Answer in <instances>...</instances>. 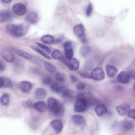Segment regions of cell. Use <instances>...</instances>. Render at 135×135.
Listing matches in <instances>:
<instances>
[{"label": "cell", "mask_w": 135, "mask_h": 135, "mask_svg": "<svg viewBox=\"0 0 135 135\" xmlns=\"http://www.w3.org/2000/svg\"><path fill=\"white\" fill-rule=\"evenodd\" d=\"M47 108L50 112L56 117H60L64 114L65 108L63 105L52 97L47 99Z\"/></svg>", "instance_id": "cell-1"}, {"label": "cell", "mask_w": 135, "mask_h": 135, "mask_svg": "<svg viewBox=\"0 0 135 135\" xmlns=\"http://www.w3.org/2000/svg\"><path fill=\"white\" fill-rule=\"evenodd\" d=\"M6 28L7 31L13 36L16 37L21 36L26 32L28 27L26 25L9 24L7 25Z\"/></svg>", "instance_id": "cell-2"}, {"label": "cell", "mask_w": 135, "mask_h": 135, "mask_svg": "<svg viewBox=\"0 0 135 135\" xmlns=\"http://www.w3.org/2000/svg\"><path fill=\"white\" fill-rule=\"evenodd\" d=\"M78 99L74 105V110L77 113L83 112L86 109L90 101L82 96H79Z\"/></svg>", "instance_id": "cell-3"}, {"label": "cell", "mask_w": 135, "mask_h": 135, "mask_svg": "<svg viewBox=\"0 0 135 135\" xmlns=\"http://www.w3.org/2000/svg\"><path fill=\"white\" fill-rule=\"evenodd\" d=\"M90 75L91 79L96 81H100L105 78V73L103 69L99 67L94 69L91 72Z\"/></svg>", "instance_id": "cell-4"}, {"label": "cell", "mask_w": 135, "mask_h": 135, "mask_svg": "<svg viewBox=\"0 0 135 135\" xmlns=\"http://www.w3.org/2000/svg\"><path fill=\"white\" fill-rule=\"evenodd\" d=\"M60 94L63 98L70 100L77 98L78 93L73 90L64 87Z\"/></svg>", "instance_id": "cell-5"}, {"label": "cell", "mask_w": 135, "mask_h": 135, "mask_svg": "<svg viewBox=\"0 0 135 135\" xmlns=\"http://www.w3.org/2000/svg\"><path fill=\"white\" fill-rule=\"evenodd\" d=\"M66 59L68 61L71 59L74 55L72 44L69 41L65 42L63 44Z\"/></svg>", "instance_id": "cell-6"}, {"label": "cell", "mask_w": 135, "mask_h": 135, "mask_svg": "<svg viewBox=\"0 0 135 135\" xmlns=\"http://www.w3.org/2000/svg\"><path fill=\"white\" fill-rule=\"evenodd\" d=\"M17 86L20 90L25 93H27L30 91L33 87L32 84L27 81H22L19 82L18 83Z\"/></svg>", "instance_id": "cell-7"}, {"label": "cell", "mask_w": 135, "mask_h": 135, "mask_svg": "<svg viewBox=\"0 0 135 135\" xmlns=\"http://www.w3.org/2000/svg\"><path fill=\"white\" fill-rule=\"evenodd\" d=\"M12 10L17 15L21 16L25 13L26 8L24 4L21 3H17L13 5Z\"/></svg>", "instance_id": "cell-8"}, {"label": "cell", "mask_w": 135, "mask_h": 135, "mask_svg": "<svg viewBox=\"0 0 135 135\" xmlns=\"http://www.w3.org/2000/svg\"><path fill=\"white\" fill-rule=\"evenodd\" d=\"M50 125L57 134L61 132L63 127L62 121L58 119L52 120L50 123Z\"/></svg>", "instance_id": "cell-9"}, {"label": "cell", "mask_w": 135, "mask_h": 135, "mask_svg": "<svg viewBox=\"0 0 135 135\" xmlns=\"http://www.w3.org/2000/svg\"><path fill=\"white\" fill-rule=\"evenodd\" d=\"M1 54L2 57L8 62H12L15 60V55L11 51L8 49L3 50L1 51Z\"/></svg>", "instance_id": "cell-10"}, {"label": "cell", "mask_w": 135, "mask_h": 135, "mask_svg": "<svg viewBox=\"0 0 135 135\" xmlns=\"http://www.w3.org/2000/svg\"><path fill=\"white\" fill-rule=\"evenodd\" d=\"M130 79L128 73L124 71H122L120 72L117 78V81L123 84H126L129 83Z\"/></svg>", "instance_id": "cell-11"}, {"label": "cell", "mask_w": 135, "mask_h": 135, "mask_svg": "<svg viewBox=\"0 0 135 135\" xmlns=\"http://www.w3.org/2000/svg\"><path fill=\"white\" fill-rule=\"evenodd\" d=\"M13 17L12 13L8 10L0 11V22H4L11 20Z\"/></svg>", "instance_id": "cell-12"}, {"label": "cell", "mask_w": 135, "mask_h": 135, "mask_svg": "<svg viewBox=\"0 0 135 135\" xmlns=\"http://www.w3.org/2000/svg\"><path fill=\"white\" fill-rule=\"evenodd\" d=\"M33 107L37 112L40 113H43L46 110L47 108V106L44 102L40 101L34 104Z\"/></svg>", "instance_id": "cell-13"}, {"label": "cell", "mask_w": 135, "mask_h": 135, "mask_svg": "<svg viewBox=\"0 0 135 135\" xmlns=\"http://www.w3.org/2000/svg\"><path fill=\"white\" fill-rule=\"evenodd\" d=\"M130 105L127 103H123L117 107V110L118 113L121 115H124L129 110Z\"/></svg>", "instance_id": "cell-14"}, {"label": "cell", "mask_w": 135, "mask_h": 135, "mask_svg": "<svg viewBox=\"0 0 135 135\" xmlns=\"http://www.w3.org/2000/svg\"><path fill=\"white\" fill-rule=\"evenodd\" d=\"M71 121L73 124L77 126H80L84 124L85 120L82 116L75 114L73 115L71 118Z\"/></svg>", "instance_id": "cell-15"}, {"label": "cell", "mask_w": 135, "mask_h": 135, "mask_svg": "<svg viewBox=\"0 0 135 135\" xmlns=\"http://www.w3.org/2000/svg\"><path fill=\"white\" fill-rule=\"evenodd\" d=\"M38 18L37 14L34 12L31 11L27 13L25 17V20L27 22L33 24L38 21Z\"/></svg>", "instance_id": "cell-16"}, {"label": "cell", "mask_w": 135, "mask_h": 135, "mask_svg": "<svg viewBox=\"0 0 135 135\" xmlns=\"http://www.w3.org/2000/svg\"><path fill=\"white\" fill-rule=\"evenodd\" d=\"M47 92L46 90L42 88H36L34 92L35 98L38 100H42L44 99L46 96Z\"/></svg>", "instance_id": "cell-17"}, {"label": "cell", "mask_w": 135, "mask_h": 135, "mask_svg": "<svg viewBox=\"0 0 135 135\" xmlns=\"http://www.w3.org/2000/svg\"><path fill=\"white\" fill-rule=\"evenodd\" d=\"M105 69L108 76L110 78L114 77L118 72V69L115 66L107 64L106 65Z\"/></svg>", "instance_id": "cell-18"}, {"label": "cell", "mask_w": 135, "mask_h": 135, "mask_svg": "<svg viewBox=\"0 0 135 135\" xmlns=\"http://www.w3.org/2000/svg\"><path fill=\"white\" fill-rule=\"evenodd\" d=\"M73 31L75 35L79 37H83L85 34V28L83 25L81 24H79L75 26L74 28Z\"/></svg>", "instance_id": "cell-19"}, {"label": "cell", "mask_w": 135, "mask_h": 135, "mask_svg": "<svg viewBox=\"0 0 135 135\" xmlns=\"http://www.w3.org/2000/svg\"><path fill=\"white\" fill-rule=\"evenodd\" d=\"M12 50L19 55L29 60H32V56L30 54L23 51L15 48H12Z\"/></svg>", "instance_id": "cell-20"}, {"label": "cell", "mask_w": 135, "mask_h": 135, "mask_svg": "<svg viewBox=\"0 0 135 135\" xmlns=\"http://www.w3.org/2000/svg\"><path fill=\"white\" fill-rule=\"evenodd\" d=\"M95 110L97 114L99 116L104 115L107 112V107L104 105L102 104L97 105L95 108Z\"/></svg>", "instance_id": "cell-21"}, {"label": "cell", "mask_w": 135, "mask_h": 135, "mask_svg": "<svg viewBox=\"0 0 135 135\" xmlns=\"http://www.w3.org/2000/svg\"><path fill=\"white\" fill-rule=\"evenodd\" d=\"M50 88L54 92L60 94L64 87L59 82L54 81L51 84Z\"/></svg>", "instance_id": "cell-22"}, {"label": "cell", "mask_w": 135, "mask_h": 135, "mask_svg": "<svg viewBox=\"0 0 135 135\" xmlns=\"http://www.w3.org/2000/svg\"><path fill=\"white\" fill-rule=\"evenodd\" d=\"M71 71H76L78 69L79 66V62L76 59L72 58L69 61Z\"/></svg>", "instance_id": "cell-23"}, {"label": "cell", "mask_w": 135, "mask_h": 135, "mask_svg": "<svg viewBox=\"0 0 135 135\" xmlns=\"http://www.w3.org/2000/svg\"><path fill=\"white\" fill-rule=\"evenodd\" d=\"M43 65L45 69L49 73H54L56 71V69L55 66L47 61H44Z\"/></svg>", "instance_id": "cell-24"}, {"label": "cell", "mask_w": 135, "mask_h": 135, "mask_svg": "<svg viewBox=\"0 0 135 135\" xmlns=\"http://www.w3.org/2000/svg\"><path fill=\"white\" fill-rule=\"evenodd\" d=\"M9 101V95L8 94L5 93L2 94L0 97V103L4 106L7 105Z\"/></svg>", "instance_id": "cell-25"}, {"label": "cell", "mask_w": 135, "mask_h": 135, "mask_svg": "<svg viewBox=\"0 0 135 135\" xmlns=\"http://www.w3.org/2000/svg\"><path fill=\"white\" fill-rule=\"evenodd\" d=\"M41 41L46 44H50L53 43L54 41V38L49 35H45L41 38Z\"/></svg>", "instance_id": "cell-26"}, {"label": "cell", "mask_w": 135, "mask_h": 135, "mask_svg": "<svg viewBox=\"0 0 135 135\" xmlns=\"http://www.w3.org/2000/svg\"><path fill=\"white\" fill-rule=\"evenodd\" d=\"M51 56L53 59L59 60L60 61L64 58L60 51L57 50H54L52 52Z\"/></svg>", "instance_id": "cell-27"}, {"label": "cell", "mask_w": 135, "mask_h": 135, "mask_svg": "<svg viewBox=\"0 0 135 135\" xmlns=\"http://www.w3.org/2000/svg\"><path fill=\"white\" fill-rule=\"evenodd\" d=\"M122 127L124 130H129L134 127L133 123L131 121L128 120L123 121L122 123Z\"/></svg>", "instance_id": "cell-28"}, {"label": "cell", "mask_w": 135, "mask_h": 135, "mask_svg": "<svg viewBox=\"0 0 135 135\" xmlns=\"http://www.w3.org/2000/svg\"><path fill=\"white\" fill-rule=\"evenodd\" d=\"M31 47L32 50L38 52L44 57L49 60L51 59V58L50 56L44 51H42L38 48L34 46H31Z\"/></svg>", "instance_id": "cell-29"}, {"label": "cell", "mask_w": 135, "mask_h": 135, "mask_svg": "<svg viewBox=\"0 0 135 135\" xmlns=\"http://www.w3.org/2000/svg\"><path fill=\"white\" fill-rule=\"evenodd\" d=\"M91 50V48L88 46H85L82 47L80 50L81 54L83 56L87 55Z\"/></svg>", "instance_id": "cell-30"}, {"label": "cell", "mask_w": 135, "mask_h": 135, "mask_svg": "<svg viewBox=\"0 0 135 135\" xmlns=\"http://www.w3.org/2000/svg\"><path fill=\"white\" fill-rule=\"evenodd\" d=\"M55 78L58 81L60 82H64L66 79V77L64 74L60 72H58L56 73Z\"/></svg>", "instance_id": "cell-31"}, {"label": "cell", "mask_w": 135, "mask_h": 135, "mask_svg": "<svg viewBox=\"0 0 135 135\" xmlns=\"http://www.w3.org/2000/svg\"><path fill=\"white\" fill-rule=\"evenodd\" d=\"M22 104L25 107L30 108L33 107L34 104L31 99H28L23 101Z\"/></svg>", "instance_id": "cell-32"}, {"label": "cell", "mask_w": 135, "mask_h": 135, "mask_svg": "<svg viewBox=\"0 0 135 135\" xmlns=\"http://www.w3.org/2000/svg\"><path fill=\"white\" fill-rule=\"evenodd\" d=\"M42 83L45 85H49L52 83V79L51 78L48 76H45L42 79Z\"/></svg>", "instance_id": "cell-33"}, {"label": "cell", "mask_w": 135, "mask_h": 135, "mask_svg": "<svg viewBox=\"0 0 135 135\" xmlns=\"http://www.w3.org/2000/svg\"><path fill=\"white\" fill-rule=\"evenodd\" d=\"M4 88H11L12 87V83L9 79L4 77Z\"/></svg>", "instance_id": "cell-34"}, {"label": "cell", "mask_w": 135, "mask_h": 135, "mask_svg": "<svg viewBox=\"0 0 135 135\" xmlns=\"http://www.w3.org/2000/svg\"><path fill=\"white\" fill-rule=\"evenodd\" d=\"M36 44L40 47L47 53H49L51 52L50 49L47 46L39 42H37Z\"/></svg>", "instance_id": "cell-35"}, {"label": "cell", "mask_w": 135, "mask_h": 135, "mask_svg": "<svg viewBox=\"0 0 135 135\" xmlns=\"http://www.w3.org/2000/svg\"><path fill=\"white\" fill-rule=\"evenodd\" d=\"M127 114L128 117L133 119H135V110L134 109H132L129 110Z\"/></svg>", "instance_id": "cell-36"}, {"label": "cell", "mask_w": 135, "mask_h": 135, "mask_svg": "<svg viewBox=\"0 0 135 135\" xmlns=\"http://www.w3.org/2000/svg\"><path fill=\"white\" fill-rule=\"evenodd\" d=\"M85 84L83 82H80L78 83L76 85V88L78 89L80 91L84 90L85 88Z\"/></svg>", "instance_id": "cell-37"}, {"label": "cell", "mask_w": 135, "mask_h": 135, "mask_svg": "<svg viewBox=\"0 0 135 135\" xmlns=\"http://www.w3.org/2000/svg\"><path fill=\"white\" fill-rule=\"evenodd\" d=\"M80 75L82 78L85 79H91L90 74L85 71H80L79 72Z\"/></svg>", "instance_id": "cell-38"}, {"label": "cell", "mask_w": 135, "mask_h": 135, "mask_svg": "<svg viewBox=\"0 0 135 135\" xmlns=\"http://www.w3.org/2000/svg\"><path fill=\"white\" fill-rule=\"evenodd\" d=\"M92 10V6L91 4H90L88 6L86 9V14L87 16H90L91 14Z\"/></svg>", "instance_id": "cell-39"}, {"label": "cell", "mask_w": 135, "mask_h": 135, "mask_svg": "<svg viewBox=\"0 0 135 135\" xmlns=\"http://www.w3.org/2000/svg\"><path fill=\"white\" fill-rule=\"evenodd\" d=\"M6 68V66L4 63L0 60V72L4 71Z\"/></svg>", "instance_id": "cell-40"}, {"label": "cell", "mask_w": 135, "mask_h": 135, "mask_svg": "<svg viewBox=\"0 0 135 135\" xmlns=\"http://www.w3.org/2000/svg\"><path fill=\"white\" fill-rule=\"evenodd\" d=\"M4 77L0 76V89L4 88Z\"/></svg>", "instance_id": "cell-41"}, {"label": "cell", "mask_w": 135, "mask_h": 135, "mask_svg": "<svg viewBox=\"0 0 135 135\" xmlns=\"http://www.w3.org/2000/svg\"><path fill=\"white\" fill-rule=\"evenodd\" d=\"M70 77L71 80L74 82H76L78 80L77 78L73 74H70Z\"/></svg>", "instance_id": "cell-42"}, {"label": "cell", "mask_w": 135, "mask_h": 135, "mask_svg": "<svg viewBox=\"0 0 135 135\" xmlns=\"http://www.w3.org/2000/svg\"><path fill=\"white\" fill-rule=\"evenodd\" d=\"M130 77L131 78L134 79L135 78V72L133 70H131L128 73Z\"/></svg>", "instance_id": "cell-43"}, {"label": "cell", "mask_w": 135, "mask_h": 135, "mask_svg": "<svg viewBox=\"0 0 135 135\" xmlns=\"http://www.w3.org/2000/svg\"><path fill=\"white\" fill-rule=\"evenodd\" d=\"M5 3H10L12 1L10 0H2L1 1Z\"/></svg>", "instance_id": "cell-44"}]
</instances>
